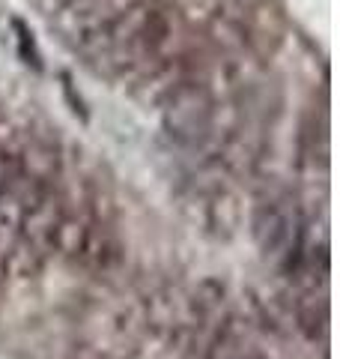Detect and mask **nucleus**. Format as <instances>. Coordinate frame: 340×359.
<instances>
[{
  "mask_svg": "<svg viewBox=\"0 0 340 359\" xmlns=\"http://www.w3.org/2000/svg\"><path fill=\"white\" fill-rule=\"evenodd\" d=\"M18 129L9 123V117H6V111L0 108V153L3 150H9V147H15V141H18Z\"/></svg>",
  "mask_w": 340,
  "mask_h": 359,
  "instance_id": "3",
  "label": "nucleus"
},
{
  "mask_svg": "<svg viewBox=\"0 0 340 359\" xmlns=\"http://www.w3.org/2000/svg\"><path fill=\"white\" fill-rule=\"evenodd\" d=\"M254 237L266 264L292 273L302 252L304 219L290 195H269L254 210Z\"/></svg>",
  "mask_w": 340,
  "mask_h": 359,
  "instance_id": "2",
  "label": "nucleus"
},
{
  "mask_svg": "<svg viewBox=\"0 0 340 359\" xmlns=\"http://www.w3.org/2000/svg\"><path fill=\"white\" fill-rule=\"evenodd\" d=\"M143 330L150 327L138 302H105L84 320L78 359H134Z\"/></svg>",
  "mask_w": 340,
  "mask_h": 359,
  "instance_id": "1",
  "label": "nucleus"
}]
</instances>
